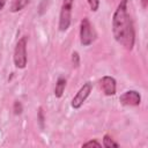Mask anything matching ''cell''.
Wrapping results in <instances>:
<instances>
[{"instance_id": "1", "label": "cell", "mask_w": 148, "mask_h": 148, "mask_svg": "<svg viewBox=\"0 0 148 148\" xmlns=\"http://www.w3.org/2000/svg\"><path fill=\"white\" fill-rule=\"evenodd\" d=\"M112 34L118 44L131 51L135 43V31L128 13L127 0H120L112 16Z\"/></svg>"}, {"instance_id": "2", "label": "cell", "mask_w": 148, "mask_h": 148, "mask_svg": "<svg viewBox=\"0 0 148 148\" xmlns=\"http://www.w3.org/2000/svg\"><path fill=\"white\" fill-rule=\"evenodd\" d=\"M97 37V34L88 17H83L80 23V42L83 46L91 45Z\"/></svg>"}, {"instance_id": "3", "label": "cell", "mask_w": 148, "mask_h": 148, "mask_svg": "<svg viewBox=\"0 0 148 148\" xmlns=\"http://www.w3.org/2000/svg\"><path fill=\"white\" fill-rule=\"evenodd\" d=\"M14 65L22 69L27 66V37H21L14 49V56H13Z\"/></svg>"}, {"instance_id": "4", "label": "cell", "mask_w": 148, "mask_h": 148, "mask_svg": "<svg viewBox=\"0 0 148 148\" xmlns=\"http://www.w3.org/2000/svg\"><path fill=\"white\" fill-rule=\"evenodd\" d=\"M74 0H62L60 14H59V30L66 31L72 21V9H73Z\"/></svg>"}, {"instance_id": "5", "label": "cell", "mask_w": 148, "mask_h": 148, "mask_svg": "<svg viewBox=\"0 0 148 148\" xmlns=\"http://www.w3.org/2000/svg\"><path fill=\"white\" fill-rule=\"evenodd\" d=\"M91 90H92V83L91 82L88 81V82L83 83V86L79 89V91L76 92V95L72 99V103H71L72 108L73 109H80L82 106V104L86 102V99L88 98V96L90 95Z\"/></svg>"}, {"instance_id": "6", "label": "cell", "mask_w": 148, "mask_h": 148, "mask_svg": "<svg viewBox=\"0 0 148 148\" xmlns=\"http://www.w3.org/2000/svg\"><path fill=\"white\" fill-rule=\"evenodd\" d=\"M119 102L126 106H138L141 103V96L136 90H127L120 95Z\"/></svg>"}, {"instance_id": "7", "label": "cell", "mask_w": 148, "mask_h": 148, "mask_svg": "<svg viewBox=\"0 0 148 148\" xmlns=\"http://www.w3.org/2000/svg\"><path fill=\"white\" fill-rule=\"evenodd\" d=\"M99 84H101V88H102L103 92L106 96H113L116 94L117 84H116V80L112 76H108V75L103 76L99 80Z\"/></svg>"}, {"instance_id": "8", "label": "cell", "mask_w": 148, "mask_h": 148, "mask_svg": "<svg viewBox=\"0 0 148 148\" xmlns=\"http://www.w3.org/2000/svg\"><path fill=\"white\" fill-rule=\"evenodd\" d=\"M28 3H29V0H12L10 1V12L17 13V12L22 10Z\"/></svg>"}, {"instance_id": "9", "label": "cell", "mask_w": 148, "mask_h": 148, "mask_svg": "<svg viewBox=\"0 0 148 148\" xmlns=\"http://www.w3.org/2000/svg\"><path fill=\"white\" fill-rule=\"evenodd\" d=\"M65 87H66V80L64 77H59L57 83H56V88H54V96L60 98L65 91Z\"/></svg>"}, {"instance_id": "10", "label": "cell", "mask_w": 148, "mask_h": 148, "mask_svg": "<svg viewBox=\"0 0 148 148\" xmlns=\"http://www.w3.org/2000/svg\"><path fill=\"white\" fill-rule=\"evenodd\" d=\"M103 146L104 147H106V148H111V147H119V145L110 136V135H108V134H105L104 135V138H103Z\"/></svg>"}, {"instance_id": "11", "label": "cell", "mask_w": 148, "mask_h": 148, "mask_svg": "<svg viewBox=\"0 0 148 148\" xmlns=\"http://www.w3.org/2000/svg\"><path fill=\"white\" fill-rule=\"evenodd\" d=\"M87 2L92 12H97V9L99 7V0H87Z\"/></svg>"}, {"instance_id": "12", "label": "cell", "mask_w": 148, "mask_h": 148, "mask_svg": "<svg viewBox=\"0 0 148 148\" xmlns=\"http://www.w3.org/2000/svg\"><path fill=\"white\" fill-rule=\"evenodd\" d=\"M72 64H73L74 67H79L80 66V56H79V53L76 51L72 53Z\"/></svg>"}, {"instance_id": "13", "label": "cell", "mask_w": 148, "mask_h": 148, "mask_svg": "<svg viewBox=\"0 0 148 148\" xmlns=\"http://www.w3.org/2000/svg\"><path fill=\"white\" fill-rule=\"evenodd\" d=\"M14 113L15 114H21L22 113V104L18 101L14 102Z\"/></svg>"}, {"instance_id": "14", "label": "cell", "mask_w": 148, "mask_h": 148, "mask_svg": "<svg viewBox=\"0 0 148 148\" xmlns=\"http://www.w3.org/2000/svg\"><path fill=\"white\" fill-rule=\"evenodd\" d=\"M101 146L102 145L96 140H90V141H88V142L82 145V147H101Z\"/></svg>"}, {"instance_id": "15", "label": "cell", "mask_w": 148, "mask_h": 148, "mask_svg": "<svg viewBox=\"0 0 148 148\" xmlns=\"http://www.w3.org/2000/svg\"><path fill=\"white\" fill-rule=\"evenodd\" d=\"M38 114H39V123H40V125H42V127H43L44 117H43V112H42V109H39V112H38Z\"/></svg>"}, {"instance_id": "16", "label": "cell", "mask_w": 148, "mask_h": 148, "mask_svg": "<svg viewBox=\"0 0 148 148\" xmlns=\"http://www.w3.org/2000/svg\"><path fill=\"white\" fill-rule=\"evenodd\" d=\"M5 5H6V0H0V12H1L2 8L5 7Z\"/></svg>"}, {"instance_id": "17", "label": "cell", "mask_w": 148, "mask_h": 148, "mask_svg": "<svg viewBox=\"0 0 148 148\" xmlns=\"http://www.w3.org/2000/svg\"><path fill=\"white\" fill-rule=\"evenodd\" d=\"M141 5L143 8H147V5H148V0H141Z\"/></svg>"}]
</instances>
